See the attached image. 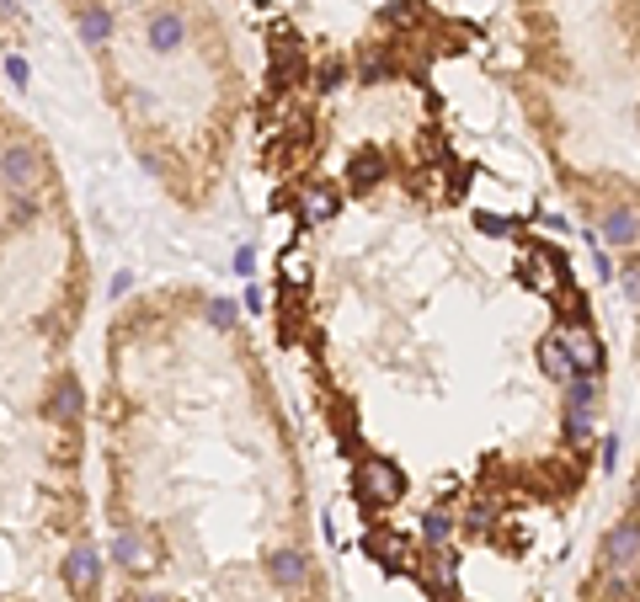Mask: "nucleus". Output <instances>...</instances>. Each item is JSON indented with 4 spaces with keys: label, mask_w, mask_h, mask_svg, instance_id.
Masks as SVG:
<instances>
[{
    "label": "nucleus",
    "mask_w": 640,
    "mask_h": 602,
    "mask_svg": "<svg viewBox=\"0 0 640 602\" xmlns=\"http://www.w3.org/2000/svg\"><path fill=\"white\" fill-rule=\"evenodd\" d=\"M358 491H363L369 507H395V502L406 496V475H401L390 459H369V464L358 470Z\"/></svg>",
    "instance_id": "f257e3e1"
},
{
    "label": "nucleus",
    "mask_w": 640,
    "mask_h": 602,
    "mask_svg": "<svg viewBox=\"0 0 640 602\" xmlns=\"http://www.w3.org/2000/svg\"><path fill=\"white\" fill-rule=\"evenodd\" d=\"M604 566L614 571V576H630L640 566V523L636 518H625L614 534H609V550H604Z\"/></svg>",
    "instance_id": "f03ea898"
},
{
    "label": "nucleus",
    "mask_w": 640,
    "mask_h": 602,
    "mask_svg": "<svg viewBox=\"0 0 640 602\" xmlns=\"http://www.w3.org/2000/svg\"><path fill=\"white\" fill-rule=\"evenodd\" d=\"M529 283L539 293H561L566 288V256L555 245H529Z\"/></svg>",
    "instance_id": "7ed1b4c3"
},
{
    "label": "nucleus",
    "mask_w": 640,
    "mask_h": 602,
    "mask_svg": "<svg viewBox=\"0 0 640 602\" xmlns=\"http://www.w3.org/2000/svg\"><path fill=\"white\" fill-rule=\"evenodd\" d=\"M555 341H561V352L571 357L577 373H598V368H604V347H598V336H593L587 325H566Z\"/></svg>",
    "instance_id": "20e7f679"
},
{
    "label": "nucleus",
    "mask_w": 640,
    "mask_h": 602,
    "mask_svg": "<svg viewBox=\"0 0 640 602\" xmlns=\"http://www.w3.org/2000/svg\"><path fill=\"white\" fill-rule=\"evenodd\" d=\"M37 171H43V155H37V149H27V144H11V149L0 155V176H5L11 187H32V181H37Z\"/></svg>",
    "instance_id": "39448f33"
},
{
    "label": "nucleus",
    "mask_w": 640,
    "mask_h": 602,
    "mask_svg": "<svg viewBox=\"0 0 640 602\" xmlns=\"http://www.w3.org/2000/svg\"><path fill=\"white\" fill-rule=\"evenodd\" d=\"M144 32H150V48H155V53H176L182 37H187V21H182L176 11H155Z\"/></svg>",
    "instance_id": "423d86ee"
},
{
    "label": "nucleus",
    "mask_w": 640,
    "mask_h": 602,
    "mask_svg": "<svg viewBox=\"0 0 640 602\" xmlns=\"http://www.w3.org/2000/svg\"><path fill=\"white\" fill-rule=\"evenodd\" d=\"M267 576H272L278 587H299V582L310 576V555H299V550H278V555L267 560Z\"/></svg>",
    "instance_id": "0eeeda50"
},
{
    "label": "nucleus",
    "mask_w": 640,
    "mask_h": 602,
    "mask_svg": "<svg viewBox=\"0 0 640 602\" xmlns=\"http://www.w3.org/2000/svg\"><path fill=\"white\" fill-rule=\"evenodd\" d=\"M75 27H80L85 43H107V32H112V11H107L101 0H85V5L75 11Z\"/></svg>",
    "instance_id": "6e6552de"
},
{
    "label": "nucleus",
    "mask_w": 640,
    "mask_h": 602,
    "mask_svg": "<svg viewBox=\"0 0 640 602\" xmlns=\"http://www.w3.org/2000/svg\"><path fill=\"white\" fill-rule=\"evenodd\" d=\"M96 576H101V560H96V550H75V555L64 560V582H69L75 592H91V587H96Z\"/></svg>",
    "instance_id": "1a4fd4ad"
},
{
    "label": "nucleus",
    "mask_w": 640,
    "mask_h": 602,
    "mask_svg": "<svg viewBox=\"0 0 640 602\" xmlns=\"http://www.w3.org/2000/svg\"><path fill=\"white\" fill-rule=\"evenodd\" d=\"M604 240H609V245H636L640 240L636 208H609V213H604Z\"/></svg>",
    "instance_id": "9d476101"
},
{
    "label": "nucleus",
    "mask_w": 640,
    "mask_h": 602,
    "mask_svg": "<svg viewBox=\"0 0 640 602\" xmlns=\"http://www.w3.org/2000/svg\"><path fill=\"white\" fill-rule=\"evenodd\" d=\"M299 213H304V219H331V213H336V192L320 187V181L299 187Z\"/></svg>",
    "instance_id": "9b49d317"
},
{
    "label": "nucleus",
    "mask_w": 640,
    "mask_h": 602,
    "mask_svg": "<svg viewBox=\"0 0 640 602\" xmlns=\"http://www.w3.org/2000/svg\"><path fill=\"white\" fill-rule=\"evenodd\" d=\"M539 368H545L550 379H561V384L577 373V368H571V357L561 352V341H555V336H550V341H539Z\"/></svg>",
    "instance_id": "f8f14e48"
},
{
    "label": "nucleus",
    "mask_w": 640,
    "mask_h": 602,
    "mask_svg": "<svg viewBox=\"0 0 640 602\" xmlns=\"http://www.w3.org/2000/svg\"><path fill=\"white\" fill-rule=\"evenodd\" d=\"M53 416H64V421H80V389H75L69 379L53 389Z\"/></svg>",
    "instance_id": "ddd939ff"
},
{
    "label": "nucleus",
    "mask_w": 640,
    "mask_h": 602,
    "mask_svg": "<svg viewBox=\"0 0 640 602\" xmlns=\"http://www.w3.org/2000/svg\"><path fill=\"white\" fill-rule=\"evenodd\" d=\"M112 555H117V566H128V571L144 566V544H139L134 534H117V539H112Z\"/></svg>",
    "instance_id": "4468645a"
},
{
    "label": "nucleus",
    "mask_w": 640,
    "mask_h": 602,
    "mask_svg": "<svg viewBox=\"0 0 640 602\" xmlns=\"http://www.w3.org/2000/svg\"><path fill=\"white\" fill-rule=\"evenodd\" d=\"M422 534H427L433 544H443V539L454 534V512H443V507H433V512L422 518Z\"/></svg>",
    "instance_id": "2eb2a0df"
},
{
    "label": "nucleus",
    "mask_w": 640,
    "mask_h": 602,
    "mask_svg": "<svg viewBox=\"0 0 640 602\" xmlns=\"http://www.w3.org/2000/svg\"><path fill=\"white\" fill-rule=\"evenodd\" d=\"M315 80H320L326 91H336V85L347 80V64H342V59H320V64H315Z\"/></svg>",
    "instance_id": "dca6fc26"
},
{
    "label": "nucleus",
    "mask_w": 640,
    "mask_h": 602,
    "mask_svg": "<svg viewBox=\"0 0 640 602\" xmlns=\"http://www.w3.org/2000/svg\"><path fill=\"white\" fill-rule=\"evenodd\" d=\"M208 320L214 325H235V304L230 299H208Z\"/></svg>",
    "instance_id": "f3484780"
},
{
    "label": "nucleus",
    "mask_w": 640,
    "mask_h": 602,
    "mask_svg": "<svg viewBox=\"0 0 640 602\" xmlns=\"http://www.w3.org/2000/svg\"><path fill=\"white\" fill-rule=\"evenodd\" d=\"M481 229H486V235H513L518 224H513V219H497V213H481Z\"/></svg>",
    "instance_id": "a211bd4d"
},
{
    "label": "nucleus",
    "mask_w": 640,
    "mask_h": 602,
    "mask_svg": "<svg viewBox=\"0 0 640 602\" xmlns=\"http://www.w3.org/2000/svg\"><path fill=\"white\" fill-rule=\"evenodd\" d=\"M620 283H625V293H630V299H640V261H630V267L620 272Z\"/></svg>",
    "instance_id": "6ab92c4d"
},
{
    "label": "nucleus",
    "mask_w": 640,
    "mask_h": 602,
    "mask_svg": "<svg viewBox=\"0 0 640 602\" xmlns=\"http://www.w3.org/2000/svg\"><path fill=\"white\" fill-rule=\"evenodd\" d=\"M5 75H11L16 85H27V64H21V59H5Z\"/></svg>",
    "instance_id": "aec40b11"
},
{
    "label": "nucleus",
    "mask_w": 640,
    "mask_h": 602,
    "mask_svg": "<svg viewBox=\"0 0 640 602\" xmlns=\"http://www.w3.org/2000/svg\"><path fill=\"white\" fill-rule=\"evenodd\" d=\"M614 459H620V437L609 432V437H604V464H614Z\"/></svg>",
    "instance_id": "412c9836"
}]
</instances>
